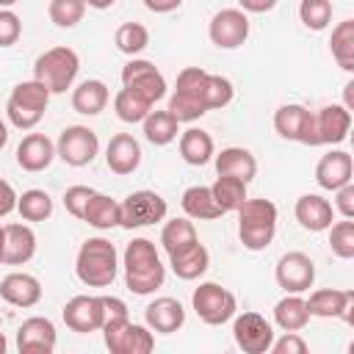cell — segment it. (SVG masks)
I'll use <instances>...</instances> for the list:
<instances>
[{
  "instance_id": "cell-32",
  "label": "cell",
  "mask_w": 354,
  "mask_h": 354,
  "mask_svg": "<svg viewBox=\"0 0 354 354\" xmlns=\"http://www.w3.org/2000/svg\"><path fill=\"white\" fill-rule=\"evenodd\" d=\"M183 210L188 218H199V221H213L221 216V207L213 199V191L207 185H191L183 191Z\"/></svg>"
},
{
  "instance_id": "cell-52",
  "label": "cell",
  "mask_w": 354,
  "mask_h": 354,
  "mask_svg": "<svg viewBox=\"0 0 354 354\" xmlns=\"http://www.w3.org/2000/svg\"><path fill=\"white\" fill-rule=\"evenodd\" d=\"M144 6H147L149 11H155V14H169V11L180 8L183 0H144Z\"/></svg>"
},
{
  "instance_id": "cell-27",
  "label": "cell",
  "mask_w": 354,
  "mask_h": 354,
  "mask_svg": "<svg viewBox=\"0 0 354 354\" xmlns=\"http://www.w3.org/2000/svg\"><path fill=\"white\" fill-rule=\"evenodd\" d=\"M169 266H171V271H174L180 279L191 282V279H199V277L207 271L210 254H207V249L196 241V243H191L188 249H180V252L169 254Z\"/></svg>"
},
{
  "instance_id": "cell-31",
  "label": "cell",
  "mask_w": 354,
  "mask_h": 354,
  "mask_svg": "<svg viewBox=\"0 0 354 354\" xmlns=\"http://www.w3.org/2000/svg\"><path fill=\"white\" fill-rule=\"evenodd\" d=\"M213 152H216V147H213L210 133H205L199 127H188L180 136V155L188 166H205L213 158Z\"/></svg>"
},
{
  "instance_id": "cell-36",
  "label": "cell",
  "mask_w": 354,
  "mask_h": 354,
  "mask_svg": "<svg viewBox=\"0 0 354 354\" xmlns=\"http://www.w3.org/2000/svg\"><path fill=\"white\" fill-rule=\"evenodd\" d=\"M199 238H196V227H194V221L185 216V218H171V221H166L163 224V230H160V243H163V249H166V254H174V252H180V249H188L191 243H196Z\"/></svg>"
},
{
  "instance_id": "cell-13",
  "label": "cell",
  "mask_w": 354,
  "mask_h": 354,
  "mask_svg": "<svg viewBox=\"0 0 354 354\" xmlns=\"http://www.w3.org/2000/svg\"><path fill=\"white\" fill-rule=\"evenodd\" d=\"M274 277L285 293H304L315 282V263L304 252H288L279 257Z\"/></svg>"
},
{
  "instance_id": "cell-51",
  "label": "cell",
  "mask_w": 354,
  "mask_h": 354,
  "mask_svg": "<svg viewBox=\"0 0 354 354\" xmlns=\"http://www.w3.org/2000/svg\"><path fill=\"white\" fill-rule=\"evenodd\" d=\"M243 14H266L277 6V0H238Z\"/></svg>"
},
{
  "instance_id": "cell-46",
  "label": "cell",
  "mask_w": 354,
  "mask_h": 354,
  "mask_svg": "<svg viewBox=\"0 0 354 354\" xmlns=\"http://www.w3.org/2000/svg\"><path fill=\"white\" fill-rule=\"evenodd\" d=\"M19 36H22V19L11 8H0V47L17 44Z\"/></svg>"
},
{
  "instance_id": "cell-47",
  "label": "cell",
  "mask_w": 354,
  "mask_h": 354,
  "mask_svg": "<svg viewBox=\"0 0 354 354\" xmlns=\"http://www.w3.org/2000/svg\"><path fill=\"white\" fill-rule=\"evenodd\" d=\"M271 351L274 354H307V343L299 337V332H285L279 340L274 337Z\"/></svg>"
},
{
  "instance_id": "cell-26",
  "label": "cell",
  "mask_w": 354,
  "mask_h": 354,
  "mask_svg": "<svg viewBox=\"0 0 354 354\" xmlns=\"http://www.w3.org/2000/svg\"><path fill=\"white\" fill-rule=\"evenodd\" d=\"M216 171L218 174H230V177H238V180H243L246 185L254 180V174H257V160H254V155L249 152V149H243V147H227V149H221L218 155H216Z\"/></svg>"
},
{
  "instance_id": "cell-14",
  "label": "cell",
  "mask_w": 354,
  "mask_h": 354,
  "mask_svg": "<svg viewBox=\"0 0 354 354\" xmlns=\"http://www.w3.org/2000/svg\"><path fill=\"white\" fill-rule=\"evenodd\" d=\"M210 41L221 50H235L249 39V17L241 8H221L210 19Z\"/></svg>"
},
{
  "instance_id": "cell-35",
  "label": "cell",
  "mask_w": 354,
  "mask_h": 354,
  "mask_svg": "<svg viewBox=\"0 0 354 354\" xmlns=\"http://www.w3.org/2000/svg\"><path fill=\"white\" fill-rule=\"evenodd\" d=\"M307 116H310V111H307L304 105H296V102L279 105L277 113H274V130H277L282 138H288V141H299L301 133H304Z\"/></svg>"
},
{
  "instance_id": "cell-25",
  "label": "cell",
  "mask_w": 354,
  "mask_h": 354,
  "mask_svg": "<svg viewBox=\"0 0 354 354\" xmlns=\"http://www.w3.org/2000/svg\"><path fill=\"white\" fill-rule=\"evenodd\" d=\"M6 252L3 263L8 266H25L36 254V232L28 224H6Z\"/></svg>"
},
{
  "instance_id": "cell-6",
  "label": "cell",
  "mask_w": 354,
  "mask_h": 354,
  "mask_svg": "<svg viewBox=\"0 0 354 354\" xmlns=\"http://www.w3.org/2000/svg\"><path fill=\"white\" fill-rule=\"evenodd\" d=\"M205 80H207V72L202 66H185L177 75V86H174V94L169 100V111L177 116V122H194V119L207 113Z\"/></svg>"
},
{
  "instance_id": "cell-3",
  "label": "cell",
  "mask_w": 354,
  "mask_h": 354,
  "mask_svg": "<svg viewBox=\"0 0 354 354\" xmlns=\"http://www.w3.org/2000/svg\"><path fill=\"white\" fill-rule=\"evenodd\" d=\"M277 235V205L271 199H243L238 207V238L249 252L266 249Z\"/></svg>"
},
{
  "instance_id": "cell-21",
  "label": "cell",
  "mask_w": 354,
  "mask_h": 354,
  "mask_svg": "<svg viewBox=\"0 0 354 354\" xmlns=\"http://www.w3.org/2000/svg\"><path fill=\"white\" fill-rule=\"evenodd\" d=\"M144 321H147V326L152 332L171 335L177 329H183V324H185V307L177 299H171V296H160V299L147 304Z\"/></svg>"
},
{
  "instance_id": "cell-55",
  "label": "cell",
  "mask_w": 354,
  "mask_h": 354,
  "mask_svg": "<svg viewBox=\"0 0 354 354\" xmlns=\"http://www.w3.org/2000/svg\"><path fill=\"white\" fill-rule=\"evenodd\" d=\"M8 144V127H6V122L0 119V149Z\"/></svg>"
},
{
  "instance_id": "cell-50",
  "label": "cell",
  "mask_w": 354,
  "mask_h": 354,
  "mask_svg": "<svg viewBox=\"0 0 354 354\" xmlns=\"http://www.w3.org/2000/svg\"><path fill=\"white\" fill-rule=\"evenodd\" d=\"M11 210H17V191L8 180L0 177V218L8 216Z\"/></svg>"
},
{
  "instance_id": "cell-28",
  "label": "cell",
  "mask_w": 354,
  "mask_h": 354,
  "mask_svg": "<svg viewBox=\"0 0 354 354\" xmlns=\"http://www.w3.org/2000/svg\"><path fill=\"white\" fill-rule=\"evenodd\" d=\"M307 321H310V310H307V301L299 293H288L285 299L277 301V307H274V324L282 332H299V329L307 326Z\"/></svg>"
},
{
  "instance_id": "cell-7",
  "label": "cell",
  "mask_w": 354,
  "mask_h": 354,
  "mask_svg": "<svg viewBox=\"0 0 354 354\" xmlns=\"http://www.w3.org/2000/svg\"><path fill=\"white\" fill-rule=\"evenodd\" d=\"M191 304H194V313L199 315V321L210 324V326H218V324H227L235 310H238V301H235V293H230L227 288H221L218 282H202L194 296H191Z\"/></svg>"
},
{
  "instance_id": "cell-10",
  "label": "cell",
  "mask_w": 354,
  "mask_h": 354,
  "mask_svg": "<svg viewBox=\"0 0 354 354\" xmlns=\"http://www.w3.org/2000/svg\"><path fill=\"white\" fill-rule=\"evenodd\" d=\"M102 337L111 354H149L155 348V337L149 326L127 321L102 324Z\"/></svg>"
},
{
  "instance_id": "cell-34",
  "label": "cell",
  "mask_w": 354,
  "mask_h": 354,
  "mask_svg": "<svg viewBox=\"0 0 354 354\" xmlns=\"http://www.w3.org/2000/svg\"><path fill=\"white\" fill-rule=\"evenodd\" d=\"M332 58L343 72H354V19H343L332 28Z\"/></svg>"
},
{
  "instance_id": "cell-4",
  "label": "cell",
  "mask_w": 354,
  "mask_h": 354,
  "mask_svg": "<svg viewBox=\"0 0 354 354\" xmlns=\"http://www.w3.org/2000/svg\"><path fill=\"white\" fill-rule=\"evenodd\" d=\"M77 72H80V58L72 47H50L33 64V80L44 83L50 94H64L66 88H72Z\"/></svg>"
},
{
  "instance_id": "cell-1",
  "label": "cell",
  "mask_w": 354,
  "mask_h": 354,
  "mask_svg": "<svg viewBox=\"0 0 354 354\" xmlns=\"http://www.w3.org/2000/svg\"><path fill=\"white\" fill-rule=\"evenodd\" d=\"M166 279V266L160 263V254L152 241L133 238L124 249V285L136 296L155 293Z\"/></svg>"
},
{
  "instance_id": "cell-15",
  "label": "cell",
  "mask_w": 354,
  "mask_h": 354,
  "mask_svg": "<svg viewBox=\"0 0 354 354\" xmlns=\"http://www.w3.org/2000/svg\"><path fill=\"white\" fill-rule=\"evenodd\" d=\"M61 315H64V324L72 332H80V335L97 332V329H102V321H105L102 296H72L64 304Z\"/></svg>"
},
{
  "instance_id": "cell-24",
  "label": "cell",
  "mask_w": 354,
  "mask_h": 354,
  "mask_svg": "<svg viewBox=\"0 0 354 354\" xmlns=\"http://www.w3.org/2000/svg\"><path fill=\"white\" fill-rule=\"evenodd\" d=\"M55 158V144L44 133H28L17 147V163L25 171H44Z\"/></svg>"
},
{
  "instance_id": "cell-11",
  "label": "cell",
  "mask_w": 354,
  "mask_h": 354,
  "mask_svg": "<svg viewBox=\"0 0 354 354\" xmlns=\"http://www.w3.org/2000/svg\"><path fill=\"white\" fill-rule=\"evenodd\" d=\"M232 337L238 343L241 351L246 354H266L271 351V343H274V326L260 315V313H241V315H232Z\"/></svg>"
},
{
  "instance_id": "cell-17",
  "label": "cell",
  "mask_w": 354,
  "mask_h": 354,
  "mask_svg": "<svg viewBox=\"0 0 354 354\" xmlns=\"http://www.w3.org/2000/svg\"><path fill=\"white\" fill-rule=\"evenodd\" d=\"M315 116V141L321 144H340L348 138L351 130V111L346 105H324Z\"/></svg>"
},
{
  "instance_id": "cell-42",
  "label": "cell",
  "mask_w": 354,
  "mask_h": 354,
  "mask_svg": "<svg viewBox=\"0 0 354 354\" xmlns=\"http://www.w3.org/2000/svg\"><path fill=\"white\" fill-rule=\"evenodd\" d=\"M47 14L58 28H75L86 14V0H50Z\"/></svg>"
},
{
  "instance_id": "cell-45",
  "label": "cell",
  "mask_w": 354,
  "mask_h": 354,
  "mask_svg": "<svg viewBox=\"0 0 354 354\" xmlns=\"http://www.w3.org/2000/svg\"><path fill=\"white\" fill-rule=\"evenodd\" d=\"M91 196H94V188H88V185H72V188H66V194H64L66 213L75 216V218H83L86 205H88Z\"/></svg>"
},
{
  "instance_id": "cell-22",
  "label": "cell",
  "mask_w": 354,
  "mask_h": 354,
  "mask_svg": "<svg viewBox=\"0 0 354 354\" xmlns=\"http://www.w3.org/2000/svg\"><path fill=\"white\" fill-rule=\"evenodd\" d=\"M293 213H296V221L304 230H310V232H324L335 221V207L321 194H304V196H299Z\"/></svg>"
},
{
  "instance_id": "cell-38",
  "label": "cell",
  "mask_w": 354,
  "mask_h": 354,
  "mask_svg": "<svg viewBox=\"0 0 354 354\" xmlns=\"http://www.w3.org/2000/svg\"><path fill=\"white\" fill-rule=\"evenodd\" d=\"M17 210L25 221H44L53 216V196L41 188H30L22 196H17Z\"/></svg>"
},
{
  "instance_id": "cell-30",
  "label": "cell",
  "mask_w": 354,
  "mask_h": 354,
  "mask_svg": "<svg viewBox=\"0 0 354 354\" xmlns=\"http://www.w3.org/2000/svg\"><path fill=\"white\" fill-rule=\"evenodd\" d=\"M83 221L91 224L94 230H111V227H119L122 221V207L116 199H111L108 194H97L88 199L86 205V213H83Z\"/></svg>"
},
{
  "instance_id": "cell-33",
  "label": "cell",
  "mask_w": 354,
  "mask_h": 354,
  "mask_svg": "<svg viewBox=\"0 0 354 354\" xmlns=\"http://www.w3.org/2000/svg\"><path fill=\"white\" fill-rule=\"evenodd\" d=\"M141 124H144L147 141L155 144V147L171 144L177 138V133H180V122H177V116L171 111H149Z\"/></svg>"
},
{
  "instance_id": "cell-39",
  "label": "cell",
  "mask_w": 354,
  "mask_h": 354,
  "mask_svg": "<svg viewBox=\"0 0 354 354\" xmlns=\"http://www.w3.org/2000/svg\"><path fill=\"white\" fill-rule=\"evenodd\" d=\"M113 111H116V116H119L122 122L136 124V122H144V119H147V113L152 111V105H149L144 97H138L136 91L122 88V91L113 97Z\"/></svg>"
},
{
  "instance_id": "cell-9",
  "label": "cell",
  "mask_w": 354,
  "mask_h": 354,
  "mask_svg": "<svg viewBox=\"0 0 354 354\" xmlns=\"http://www.w3.org/2000/svg\"><path fill=\"white\" fill-rule=\"evenodd\" d=\"M119 207H122L119 227H124V230H138V227H149L155 221H163L166 210H169L166 199L155 191H147V188L127 194L124 202H119Z\"/></svg>"
},
{
  "instance_id": "cell-58",
  "label": "cell",
  "mask_w": 354,
  "mask_h": 354,
  "mask_svg": "<svg viewBox=\"0 0 354 354\" xmlns=\"http://www.w3.org/2000/svg\"><path fill=\"white\" fill-rule=\"evenodd\" d=\"M14 3H19V0H0V8H11Z\"/></svg>"
},
{
  "instance_id": "cell-19",
  "label": "cell",
  "mask_w": 354,
  "mask_h": 354,
  "mask_svg": "<svg viewBox=\"0 0 354 354\" xmlns=\"http://www.w3.org/2000/svg\"><path fill=\"white\" fill-rule=\"evenodd\" d=\"M105 163L119 177L133 174L141 166V144L130 133H116L105 147Z\"/></svg>"
},
{
  "instance_id": "cell-43",
  "label": "cell",
  "mask_w": 354,
  "mask_h": 354,
  "mask_svg": "<svg viewBox=\"0 0 354 354\" xmlns=\"http://www.w3.org/2000/svg\"><path fill=\"white\" fill-rule=\"evenodd\" d=\"M299 19L310 30H324L332 22V0H301Z\"/></svg>"
},
{
  "instance_id": "cell-48",
  "label": "cell",
  "mask_w": 354,
  "mask_h": 354,
  "mask_svg": "<svg viewBox=\"0 0 354 354\" xmlns=\"http://www.w3.org/2000/svg\"><path fill=\"white\" fill-rule=\"evenodd\" d=\"M102 313H105L102 324H116V321H127L130 318L127 304L119 296H102Z\"/></svg>"
},
{
  "instance_id": "cell-40",
  "label": "cell",
  "mask_w": 354,
  "mask_h": 354,
  "mask_svg": "<svg viewBox=\"0 0 354 354\" xmlns=\"http://www.w3.org/2000/svg\"><path fill=\"white\" fill-rule=\"evenodd\" d=\"M116 47L124 53V55H138L147 44H149V30L141 25V22H124L116 28V36H113Z\"/></svg>"
},
{
  "instance_id": "cell-37",
  "label": "cell",
  "mask_w": 354,
  "mask_h": 354,
  "mask_svg": "<svg viewBox=\"0 0 354 354\" xmlns=\"http://www.w3.org/2000/svg\"><path fill=\"white\" fill-rule=\"evenodd\" d=\"M210 191H213V199L221 207V213L238 210L246 199V183L238 177H230V174H218L216 183L210 185Z\"/></svg>"
},
{
  "instance_id": "cell-23",
  "label": "cell",
  "mask_w": 354,
  "mask_h": 354,
  "mask_svg": "<svg viewBox=\"0 0 354 354\" xmlns=\"http://www.w3.org/2000/svg\"><path fill=\"white\" fill-rule=\"evenodd\" d=\"M0 299L8 301L11 307H33L41 299V282L33 274L14 271V274L3 277V282H0Z\"/></svg>"
},
{
  "instance_id": "cell-18",
  "label": "cell",
  "mask_w": 354,
  "mask_h": 354,
  "mask_svg": "<svg viewBox=\"0 0 354 354\" xmlns=\"http://www.w3.org/2000/svg\"><path fill=\"white\" fill-rule=\"evenodd\" d=\"M351 301H354V290H337V288H321L313 290L307 299V310L310 315L318 318H343V321H354L351 318Z\"/></svg>"
},
{
  "instance_id": "cell-53",
  "label": "cell",
  "mask_w": 354,
  "mask_h": 354,
  "mask_svg": "<svg viewBox=\"0 0 354 354\" xmlns=\"http://www.w3.org/2000/svg\"><path fill=\"white\" fill-rule=\"evenodd\" d=\"M116 0H86V6H91V8H97V11H105V8H111Z\"/></svg>"
},
{
  "instance_id": "cell-54",
  "label": "cell",
  "mask_w": 354,
  "mask_h": 354,
  "mask_svg": "<svg viewBox=\"0 0 354 354\" xmlns=\"http://www.w3.org/2000/svg\"><path fill=\"white\" fill-rule=\"evenodd\" d=\"M351 88H354V83H346V108H348V111L354 108V91H351Z\"/></svg>"
},
{
  "instance_id": "cell-41",
  "label": "cell",
  "mask_w": 354,
  "mask_h": 354,
  "mask_svg": "<svg viewBox=\"0 0 354 354\" xmlns=\"http://www.w3.org/2000/svg\"><path fill=\"white\" fill-rule=\"evenodd\" d=\"M329 249L340 260H351L354 257V221L351 218L329 224Z\"/></svg>"
},
{
  "instance_id": "cell-20",
  "label": "cell",
  "mask_w": 354,
  "mask_h": 354,
  "mask_svg": "<svg viewBox=\"0 0 354 354\" xmlns=\"http://www.w3.org/2000/svg\"><path fill=\"white\" fill-rule=\"evenodd\" d=\"M351 174H354V160L348 152L343 149H332L326 152L318 166H315V183L324 188V191H337L340 185L351 183Z\"/></svg>"
},
{
  "instance_id": "cell-49",
  "label": "cell",
  "mask_w": 354,
  "mask_h": 354,
  "mask_svg": "<svg viewBox=\"0 0 354 354\" xmlns=\"http://www.w3.org/2000/svg\"><path fill=\"white\" fill-rule=\"evenodd\" d=\"M335 207L343 218H354V183H346L335 191Z\"/></svg>"
},
{
  "instance_id": "cell-16",
  "label": "cell",
  "mask_w": 354,
  "mask_h": 354,
  "mask_svg": "<svg viewBox=\"0 0 354 354\" xmlns=\"http://www.w3.org/2000/svg\"><path fill=\"white\" fill-rule=\"evenodd\" d=\"M55 326L50 318L33 315L19 324L17 329V348L19 354H53L55 351Z\"/></svg>"
},
{
  "instance_id": "cell-57",
  "label": "cell",
  "mask_w": 354,
  "mask_h": 354,
  "mask_svg": "<svg viewBox=\"0 0 354 354\" xmlns=\"http://www.w3.org/2000/svg\"><path fill=\"white\" fill-rule=\"evenodd\" d=\"M6 348H8V340H6V335L0 332V354H6Z\"/></svg>"
},
{
  "instance_id": "cell-29",
  "label": "cell",
  "mask_w": 354,
  "mask_h": 354,
  "mask_svg": "<svg viewBox=\"0 0 354 354\" xmlns=\"http://www.w3.org/2000/svg\"><path fill=\"white\" fill-rule=\"evenodd\" d=\"M108 100H111V94L102 80H83L72 91V108L83 116H97L100 111H105Z\"/></svg>"
},
{
  "instance_id": "cell-44",
  "label": "cell",
  "mask_w": 354,
  "mask_h": 354,
  "mask_svg": "<svg viewBox=\"0 0 354 354\" xmlns=\"http://www.w3.org/2000/svg\"><path fill=\"white\" fill-rule=\"evenodd\" d=\"M232 83L224 77V75H210L207 72V80H205V108L213 111V108H224L232 102Z\"/></svg>"
},
{
  "instance_id": "cell-5",
  "label": "cell",
  "mask_w": 354,
  "mask_h": 354,
  "mask_svg": "<svg viewBox=\"0 0 354 354\" xmlns=\"http://www.w3.org/2000/svg\"><path fill=\"white\" fill-rule=\"evenodd\" d=\"M50 91L44 88V83L39 80H22L11 88V97L6 102V113H8V122L17 127V130H33L44 111H47V102H50Z\"/></svg>"
},
{
  "instance_id": "cell-2",
  "label": "cell",
  "mask_w": 354,
  "mask_h": 354,
  "mask_svg": "<svg viewBox=\"0 0 354 354\" xmlns=\"http://www.w3.org/2000/svg\"><path fill=\"white\" fill-rule=\"evenodd\" d=\"M119 271V254L116 246L105 238H88L77 249L75 260V274L83 285L88 288H108L116 279Z\"/></svg>"
},
{
  "instance_id": "cell-8",
  "label": "cell",
  "mask_w": 354,
  "mask_h": 354,
  "mask_svg": "<svg viewBox=\"0 0 354 354\" xmlns=\"http://www.w3.org/2000/svg\"><path fill=\"white\" fill-rule=\"evenodd\" d=\"M100 152V138L91 127L86 124H69L61 130L58 141H55V155L66 163V166H88Z\"/></svg>"
},
{
  "instance_id": "cell-56",
  "label": "cell",
  "mask_w": 354,
  "mask_h": 354,
  "mask_svg": "<svg viewBox=\"0 0 354 354\" xmlns=\"http://www.w3.org/2000/svg\"><path fill=\"white\" fill-rule=\"evenodd\" d=\"M3 252H6V230L0 227V266H3Z\"/></svg>"
},
{
  "instance_id": "cell-12",
  "label": "cell",
  "mask_w": 354,
  "mask_h": 354,
  "mask_svg": "<svg viewBox=\"0 0 354 354\" xmlns=\"http://www.w3.org/2000/svg\"><path fill=\"white\" fill-rule=\"evenodd\" d=\"M122 83H124V88L144 97L149 105H155L166 94V77L160 75V69L152 61H144V58H133L124 64Z\"/></svg>"
}]
</instances>
